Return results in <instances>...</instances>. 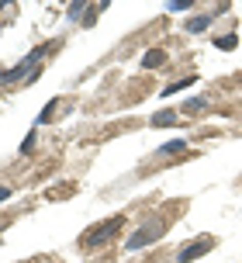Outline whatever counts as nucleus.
Wrapping results in <instances>:
<instances>
[{
    "instance_id": "f257e3e1",
    "label": "nucleus",
    "mask_w": 242,
    "mask_h": 263,
    "mask_svg": "<svg viewBox=\"0 0 242 263\" xmlns=\"http://www.w3.org/2000/svg\"><path fill=\"white\" fill-rule=\"evenodd\" d=\"M45 55H49V45H38L35 52H28L25 59H21V63L14 66V69L0 73V87H4V83H14V80H21V77H28V73H31V66L38 63V59H45Z\"/></svg>"
},
{
    "instance_id": "f03ea898",
    "label": "nucleus",
    "mask_w": 242,
    "mask_h": 263,
    "mask_svg": "<svg viewBox=\"0 0 242 263\" xmlns=\"http://www.w3.org/2000/svg\"><path fill=\"white\" fill-rule=\"evenodd\" d=\"M118 229H121V218H108V222H100V225H97V232L83 236L80 242L87 246V250H97V246H104V242H111V239L118 236Z\"/></svg>"
},
{
    "instance_id": "7ed1b4c3",
    "label": "nucleus",
    "mask_w": 242,
    "mask_h": 263,
    "mask_svg": "<svg viewBox=\"0 0 242 263\" xmlns=\"http://www.w3.org/2000/svg\"><path fill=\"white\" fill-rule=\"evenodd\" d=\"M215 246V239H208L204 236L201 242H190V246H184V250L176 253V263H190V260H197V256H204V253Z\"/></svg>"
},
{
    "instance_id": "20e7f679",
    "label": "nucleus",
    "mask_w": 242,
    "mask_h": 263,
    "mask_svg": "<svg viewBox=\"0 0 242 263\" xmlns=\"http://www.w3.org/2000/svg\"><path fill=\"white\" fill-rule=\"evenodd\" d=\"M163 236V225H146V232H135L132 239H128V250H142V246H149V242H156V239Z\"/></svg>"
},
{
    "instance_id": "39448f33",
    "label": "nucleus",
    "mask_w": 242,
    "mask_h": 263,
    "mask_svg": "<svg viewBox=\"0 0 242 263\" xmlns=\"http://www.w3.org/2000/svg\"><path fill=\"white\" fill-rule=\"evenodd\" d=\"M218 14H225V7H215L211 14H197V17H190V21H187V31H204V28L218 17Z\"/></svg>"
},
{
    "instance_id": "423d86ee",
    "label": "nucleus",
    "mask_w": 242,
    "mask_h": 263,
    "mask_svg": "<svg viewBox=\"0 0 242 263\" xmlns=\"http://www.w3.org/2000/svg\"><path fill=\"white\" fill-rule=\"evenodd\" d=\"M166 63V52H163V49H149L146 55H142V66H146V69H156V66H163Z\"/></svg>"
},
{
    "instance_id": "0eeeda50",
    "label": "nucleus",
    "mask_w": 242,
    "mask_h": 263,
    "mask_svg": "<svg viewBox=\"0 0 242 263\" xmlns=\"http://www.w3.org/2000/svg\"><path fill=\"white\" fill-rule=\"evenodd\" d=\"M194 83V77H184V80H176V83H170L166 90H163V97H170V93H176V90H184V87H190Z\"/></svg>"
},
{
    "instance_id": "6e6552de",
    "label": "nucleus",
    "mask_w": 242,
    "mask_h": 263,
    "mask_svg": "<svg viewBox=\"0 0 242 263\" xmlns=\"http://www.w3.org/2000/svg\"><path fill=\"white\" fill-rule=\"evenodd\" d=\"M173 121H176L173 111H159V115L152 118V125H156V128H163V125H173Z\"/></svg>"
},
{
    "instance_id": "1a4fd4ad",
    "label": "nucleus",
    "mask_w": 242,
    "mask_h": 263,
    "mask_svg": "<svg viewBox=\"0 0 242 263\" xmlns=\"http://www.w3.org/2000/svg\"><path fill=\"white\" fill-rule=\"evenodd\" d=\"M190 7H194V0H170V4H166V11H173V14L190 11Z\"/></svg>"
},
{
    "instance_id": "9d476101",
    "label": "nucleus",
    "mask_w": 242,
    "mask_h": 263,
    "mask_svg": "<svg viewBox=\"0 0 242 263\" xmlns=\"http://www.w3.org/2000/svg\"><path fill=\"white\" fill-rule=\"evenodd\" d=\"M184 139H173V142H166V145H159V153H184Z\"/></svg>"
},
{
    "instance_id": "9b49d317",
    "label": "nucleus",
    "mask_w": 242,
    "mask_h": 263,
    "mask_svg": "<svg viewBox=\"0 0 242 263\" xmlns=\"http://www.w3.org/2000/svg\"><path fill=\"white\" fill-rule=\"evenodd\" d=\"M31 149H35V132H28V135H25V142H21V156H28Z\"/></svg>"
},
{
    "instance_id": "f8f14e48",
    "label": "nucleus",
    "mask_w": 242,
    "mask_h": 263,
    "mask_svg": "<svg viewBox=\"0 0 242 263\" xmlns=\"http://www.w3.org/2000/svg\"><path fill=\"white\" fill-rule=\"evenodd\" d=\"M52 111H55V101H49V104L42 107V115H38V125H45V121L52 118Z\"/></svg>"
},
{
    "instance_id": "ddd939ff",
    "label": "nucleus",
    "mask_w": 242,
    "mask_h": 263,
    "mask_svg": "<svg viewBox=\"0 0 242 263\" xmlns=\"http://www.w3.org/2000/svg\"><path fill=\"white\" fill-rule=\"evenodd\" d=\"M218 49H235V39H215Z\"/></svg>"
},
{
    "instance_id": "4468645a",
    "label": "nucleus",
    "mask_w": 242,
    "mask_h": 263,
    "mask_svg": "<svg viewBox=\"0 0 242 263\" xmlns=\"http://www.w3.org/2000/svg\"><path fill=\"white\" fill-rule=\"evenodd\" d=\"M197 107H204V97H190V101H187V111H197Z\"/></svg>"
},
{
    "instance_id": "2eb2a0df",
    "label": "nucleus",
    "mask_w": 242,
    "mask_h": 263,
    "mask_svg": "<svg viewBox=\"0 0 242 263\" xmlns=\"http://www.w3.org/2000/svg\"><path fill=\"white\" fill-rule=\"evenodd\" d=\"M7 197H11V187H0V204H4Z\"/></svg>"
}]
</instances>
